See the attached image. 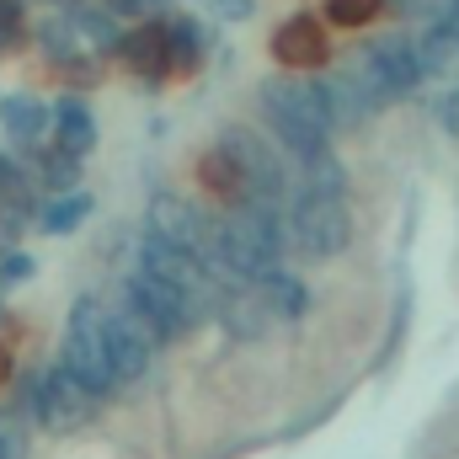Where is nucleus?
I'll list each match as a JSON object with an SVG mask.
<instances>
[{
    "label": "nucleus",
    "instance_id": "1",
    "mask_svg": "<svg viewBox=\"0 0 459 459\" xmlns=\"http://www.w3.org/2000/svg\"><path fill=\"white\" fill-rule=\"evenodd\" d=\"M256 113L273 128V144L294 160H310L321 150H332V117L321 102V86L283 70V75H267L256 86Z\"/></svg>",
    "mask_w": 459,
    "mask_h": 459
},
{
    "label": "nucleus",
    "instance_id": "5",
    "mask_svg": "<svg viewBox=\"0 0 459 459\" xmlns=\"http://www.w3.org/2000/svg\"><path fill=\"white\" fill-rule=\"evenodd\" d=\"M220 144L235 155L240 177H246V204H267V209H283L294 198V171L283 160V150L273 139H262L251 123H230L220 128Z\"/></svg>",
    "mask_w": 459,
    "mask_h": 459
},
{
    "label": "nucleus",
    "instance_id": "8",
    "mask_svg": "<svg viewBox=\"0 0 459 459\" xmlns=\"http://www.w3.org/2000/svg\"><path fill=\"white\" fill-rule=\"evenodd\" d=\"M155 337L128 316V310H108V363H113V379L117 390H128V385H139L144 374H150V363H155Z\"/></svg>",
    "mask_w": 459,
    "mask_h": 459
},
{
    "label": "nucleus",
    "instance_id": "30",
    "mask_svg": "<svg viewBox=\"0 0 459 459\" xmlns=\"http://www.w3.org/2000/svg\"><path fill=\"white\" fill-rule=\"evenodd\" d=\"M11 379H16V352H11V347L0 342V390H5Z\"/></svg>",
    "mask_w": 459,
    "mask_h": 459
},
{
    "label": "nucleus",
    "instance_id": "20",
    "mask_svg": "<svg viewBox=\"0 0 459 459\" xmlns=\"http://www.w3.org/2000/svg\"><path fill=\"white\" fill-rule=\"evenodd\" d=\"M91 209H97L91 193H81V187H75V193H59V198H48V204L38 209V230H43V235H75V230L91 220Z\"/></svg>",
    "mask_w": 459,
    "mask_h": 459
},
{
    "label": "nucleus",
    "instance_id": "12",
    "mask_svg": "<svg viewBox=\"0 0 459 459\" xmlns=\"http://www.w3.org/2000/svg\"><path fill=\"white\" fill-rule=\"evenodd\" d=\"M273 59L283 65V70H321L326 59H332V48H326V32H321V22L316 16H289L278 32H273Z\"/></svg>",
    "mask_w": 459,
    "mask_h": 459
},
{
    "label": "nucleus",
    "instance_id": "10",
    "mask_svg": "<svg viewBox=\"0 0 459 459\" xmlns=\"http://www.w3.org/2000/svg\"><path fill=\"white\" fill-rule=\"evenodd\" d=\"M117 59L128 75H139L144 86H160L171 75V38H166V22H139L117 38Z\"/></svg>",
    "mask_w": 459,
    "mask_h": 459
},
{
    "label": "nucleus",
    "instance_id": "4",
    "mask_svg": "<svg viewBox=\"0 0 459 459\" xmlns=\"http://www.w3.org/2000/svg\"><path fill=\"white\" fill-rule=\"evenodd\" d=\"M59 363L86 385L97 390L102 401L117 395V379H113V363H108V310L97 294H81L70 305V321H65V347H59Z\"/></svg>",
    "mask_w": 459,
    "mask_h": 459
},
{
    "label": "nucleus",
    "instance_id": "16",
    "mask_svg": "<svg viewBox=\"0 0 459 459\" xmlns=\"http://www.w3.org/2000/svg\"><path fill=\"white\" fill-rule=\"evenodd\" d=\"M48 117H54V108H43V102H38V97H27V91L0 97V128L11 134V144H43Z\"/></svg>",
    "mask_w": 459,
    "mask_h": 459
},
{
    "label": "nucleus",
    "instance_id": "2",
    "mask_svg": "<svg viewBox=\"0 0 459 459\" xmlns=\"http://www.w3.org/2000/svg\"><path fill=\"white\" fill-rule=\"evenodd\" d=\"M123 310H128L155 342H182L187 332H198V326L209 321V310H204L198 299H187L182 289L160 283V278L144 273V267H134V273L123 278Z\"/></svg>",
    "mask_w": 459,
    "mask_h": 459
},
{
    "label": "nucleus",
    "instance_id": "17",
    "mask_svg": "<svg viewBox=\"0 0 459 459\" xmlns=\"http://www.w3.org/2000/svg\"><path fill=\"white\" fill-rule=\"evenodd\" d=\"M166 38H171V75H193L209 59V32L193 16H166Z\"/></svg>",
    "mask_w": 459,
    "mask_h": 459
},
{
    "label": "nucleus",
    "instance_id": "29",
    "mask_svg": "<svg viewBox=\"0 0 459 459\" xmlns=\"http://www.w3.org/2000/svg\"><path fill=\"white\" fill-rule=\"evenodd\" d=\"M214 5H220V16H225V22H246V16L256 11V0H214Z\"/></svg>",
    "mask_w": 459,
    "mask_h": 459
},
{
    "label": "nucleus",
    "instance_id": "18",
    "mask_svg": "<svg viewBox=\"0 0 459 459\" xmlns=\"http://www.w3.org/2000/svg\"><path fill=\"white\" fill-rule=\"evenodd\" d=\"M22 150H32V155H38V166H32V182H38L48 198H59V193H75V187H81V155H65L59 144H48V150H38V144H22Z\"/></svg>",
    "mask_w": 459,
    "mask_h": 459
},
{
    "label": "nucleus",
    "instance_id": "22",
    "mask_svg": "<svg viewBox=\"0 0 459 459\" xmlns=\"http://www.w3.org/2000/svg\"><path fill=\"white\" fill-rule=\"evenodd\" d=\"M385 11V0H321V16L332 27H368Z\"/></svg>",
    "mask_w": 459,
    "mask_h": 459
},
{
    "label": "nucleus",
    "instance_id": "21",
    "mask_svg": "<svg viewBox=\"0 0 459 459\" xmlns=\"http://www.w3.org/2000/svg\"><path fill=\"white\" fill-rule=\"evenodd\" d=\"M299 166V187L294 193H321V198H342L347 193V166L337 160V150H321L310 160H294Z\"/></svg>",
    "mask_w": 459,
    "mask_h": 459
},
{
    "label": "nucleus",
    "instance_id": "25",
    "mask_svg": "<svg viewBox=\"0 0 459 459\" xmlns=\"http://www.w3.org/2000/svg\"><path fill=\"white\" fill-rule=\"evenodd\" d=\"M54 70H59L70 86H97V81H102V70H97V65H86V54H59V59H54Z\"/></svg>",
    "mask_w": 459,
    "mask_h": 459
},
{
    "label": "nucleus",
    "instance_id": "19",
    "mask_svg": "<svg viewBox=\"0 0 459 459\" xmlns=\"http://www.w3.org/2000/svg\"><path fill=\"white\" fill-rule=\"evenodd\" d=\"M256 289H262V299L273 305V316H278V321H299V316L310 310V289H305V278H299V273L273 267Z\"/></svg>",
    "mask_w": 459,
    "mask_h": 459
},
{
    "label": "nucleus",
    "instance_id": "7",
    "mask_svg": "<svg viewBox=\"0 0 459 459\" xmlns=\"http://www.w3.org/2000/svg\"><path fill=\"white\" fill-rule=\"evenodd\" d=\"M97 411H102V395L86 390L59 358H54L48 368H38V417H32V428L65 438V433H81Z\"/></svg>",
    "mask_w": 459,
    "mask_h": 459
},
{
    "label": "nucleus",
    "instance_id": "9",
    "mask_svg": "<svg viewBox=\"0 0 459 459\" xmlns=\"http://www.w3.org/2000/svg\"><path fill=\"white\" fill-rule=\"evenodd\" d=\"M214 321L225 326L230 342H262V337H273V326H278V316H273V305L262 299L256 283L225 289V299L214 305Z\"/></svg>",
    "mask_w": 459,
    "mask_h": 459
},
{
    "label": "nucleus",
    "instance_id": "3",
    "mask_svg": "<svg viewBox=\"0 0 459 459\" xmlns=\"http://www.w3.org/2000/svg\"><path fill=\"white\" fill-rule=\"evenodd\" d=\"M283 235H289V251H299L305 262H332L352 246V214L342 198L294 193L283 204Z\"/></svg>",
    "mask_w": 459,
    "mask_h": 459
},
{
    "label": "nucleus",
    "instance_id": "11",
    "mask_svg": "<svg viewBox=\"0 0 459 459\" xmlns=\"http://www.w3.org/2000/svg\"><path fill=\"white\" fill-rule=\"evenodd\" d=\"M144 230H150V235H160V240L187 246L193 256H204L209 214H204L198 204H187L182 193H155V198H150V220H144Z\"/></svg>",
    "mask_w": 459,
    "mask_h": 459
},
{
    "label": "nucleus",
    "instance_id": "23",
    "mask_svg": "<svg viewBox=\"0 0 459 459\" xmlns=\"http://www.w3.org/2000/svg\"><path fill=\"white\" fill-rule=\"evenodd\" d=\"M27 417L16 406H0V459H27Z\"/></svg>",
    "mask_w": 459,
    "mask_h": 459
},
{
    "label": "nucleus",
    "instance_id": "28",
    "mask_svg": "<svg viewBox=\"0 0 459 459\" xmlns=\"http://www.w3.org/2000/svg\"><path fill=\"white\" fill-rule=\"evenodd\" d=\"M433 117H438V128H444L449 139H459V91H444V97L433 102Z\"/></svg>",
    "mask_w": 459,
    "mask_h": 459
},
{
    "label": "nucleus",
    "instance_id": "26",
    "mask_svg": "<svg viewBox=\"0 0 459 459\" xmlns=\"http://www.w3.org/2000/svg\"><path fill=\"white\" fill-rule=\"evenodd\" d=\"M16 193H38V182H32L27 166H16L11 155H0V198H16Z\"/></svg>",
    "mask_w": 459,
    "mask_h": 459
},
{
    "label": "nucleus",
    "instance_id": "27",
    "mask_svg": "<svg viewBox=\"0 0 459 459\" xmlns=\"http://www.w3.org/2000/svg\"><path fill=\"white\" fill-rule=\"evenodd\" d=\"M38 273V262L27 256V251H5L0 256V289H11V283H27Z\"/></svg>",
    "mask_w": 459,
    "mask_h": 459
},
{
    "label": "nucleus",
    "instance_id": "15",
    "mask_svg": "<svg viewBox=\"0 0 459 459\" xmlns=\"http://www.w3.org/2000/svg\"><path fill=\"white\" fill-rule=\"evenodd\" d=\"M198 187L209 193V198H220V204H246V177H240V166H235V155H230L225 144H209L204 155H198Z\"/></svg>",
    "mask_w": 459,
    "mask_h": 459
},
{
    "label": "nucleus",
    "instance_id": "24",
    "mask_svg": "<svg viewBox=\"0 0 459 459\" xmlns=\"http://www.w3.org/2000/svg\"><path fill=\"white\" fill-rule=\"evenodd\" d=\"M22 38H27V16H22V0H0V54H11Z\"/></svg>",
    "mask_w": 459,
    "mask_h": 459
},
{
    "label": "nucleus",
    "instance_id": "14",
    "mask_svg": "<svg viewBox=\"0 0 459 459\" xmlns=\"http://www.w3.org/2000/svg\"><path fill=\"white\" fill-rule=\"evenodd\" d=\"M48 134H54V144L65 150V155H91L97 150V113L86 108V97H59L54 102V117H48Z\"/></svg>",
    "mask_w": 459,
    "mask_h": 459
},
{
    "label": "nucleus",
    "instance_id": "13",
    "mask_svg": "<svg viewBox=\"0 0 459 459\" xmlns=\"http://www.w3.org/2000/svg\"><path fill=\"white\" fill-rule=\"evenodd\" d=\"M316 86H321V102H326V117H332V134H337V128H363L368 117L379 113V102L368 97V86L358 81L352 65L337 70V75H321Z\"/></svg>",
    "mask_w": 459,
    "mask_h": 459
},
{
    "label": "nucleus",
    "instance_id": "6",
    "mask_svg": "<svg viewBox=\"0 0 459 459\" xmlns=\"http://www.w3.org/2000/svg\"><path fill=\"white\" fill-rule=\"evenodd\" d=\"M358 81L368 86V97L385 108V102H395V97H411L428 75H422V59H417V38L411 32H385L374 48H363L358 54Z\"/></svg>",
    "mask_w": 459,
    "mask_h": 459
}]
</instances>
